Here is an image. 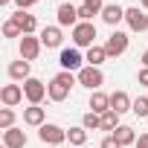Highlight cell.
<instances>
[{"mask_svg":"<svg viewBox=\"0 0 148 148\" xmlns=\"http://www.w3.org/2000/svg\"><path fill=\"white\" fill-rule=\"evenodd\" d=\"M73 84H79V79L73 76V73H67V70H61L58 76L47 84V99H52V102H64L67 96H70V90H73Z\"/></svg>","mask_w":148,"mask_h":148,"instance_id":"1","label":"cell"},{"mask_svg":"<svg viewBox=\"0 0 148 148\" xmlns=\"http://www.w3.org/2000/svg\"><path fill=\"white\" fill-rule=\"evenodd\" d=\"M70 32H73V44H76L79 49L82 47H87V49L96 47V23L93 21H82L79 26H73Z\"/></svg>","mask_w":148,"mask_h":148,"instance_id":"2","label":"cell"},{"mask_svg":"<svg viewBox=\"0 0 148 148\" xmlns=\"http://www.w3.org/2000/svg\"><path fill=\"white\" fill-rule=\"evenodd\" d=\"M76 79H79L82 87H87V90L93 93V90H99V87L105 84V73H102L99 67H90V64H87V67H82V70L76 73Z\"/></svg>","mask_w":148,"mask_h":148,"instance_id":"3","label":"cell"},{"mask_svg":"<svg viewBox=\"0 0 148 148\" xmlns=\"http://www.w3.org/2000/svg\"><path fill=\"white\" fill-rule=\"evenodd\" d=\"M128 44H131V38H128L125 32L113 29V32H110V38L105 41V49H108V58H119V55H125V52H128Z\"/></svg>","mask_w":148,"mask_h":148,"instance_id":"4","label":"cell"},{"mask_svg":"<svg viewBox=\"0 0 148 148\" xmlns=\"http://www.w3.org/2000/svg\"><path fill=\"white\" fill-rule=\"evenodd\" d=\"M38 136H41V142L44 145H61V142H67V131L61 128V125H52V122H47V125H41L38 128Z\"/></svg>","mask_w":148,"mask_h":148,"instance_id":"5","label":"cell"},{"mask_svg":"<svg viewBox=\"0 0 148 148\" xmlns=\"http://www.w3.org/2000/svg\"><path fill=\"white\" fill-rule=\"evenodd\" d=\"M23 96H26L29 105H41L47 99V84L41 79H26L23 82Z\"/></svg>","mask_w":148,"mask_h":148,"instance_id":"6","label":"cell"},{"mask_svg":"<svg viewBox=\"0 0 148 148\" xmlns=\"http://www.w3.org/2000/svg\"><path fill=\"white\" fill-rule=\"evenodd\" d=\"M84 58H82V52H79V47H70V49H61V55H58V64H61V70H67V73H79L84 64H82Z\"/></svg>","mask_w":148,"mask_h":148,"instance_id":"7","label":"cell"},{"mask_svg":"<svg viewBox=\"0 0 148 148\" xmlns=\"http://www.w3.org/2000/svg\"><path fill=\"white\" fill-rule=\"evenodd\" d=\"M41 47H44V44H41V35H23V38H21V58L32 64V61L41 55Z\"/></svg>","mask_w":148,"mask_h":148,"instance_id":"8","label":"cell"},{"mask_svg":"<svg viewBox=\"0 0 148 148\" xmlns=\"http://www.w3.org/2000/svg\"><path fill=\"white\" fill-rule=\"evenodd\" d=\"M125 23H128L131 32H145V29H148V15H145V9H139V6L125 9Z\"/></svg>","mask_w":148,"mask_h":148,"instance_id":"9","label":"cell"},{"mask_svg":"<svg viewBox=\"0 0 148 148\" xmlns=\"http://www.w3.org/2000/svg\"><path fill=\"white\" fill-rule=\"evenodd\" d=\"M55 18H58V26L64 29V26H79L82 21H79V6H73V3H61L58 9H55Z\"/></svg>","mask_w":148,"mask_h":148,"instance_id":"10","label":"cell"},{"mask_svg":"<svg viewBox=\"0 0 148 148\" xmlns=\"http://www.w3.org/2000/svg\"><path fill=\"white\" fill-rule=\"evenodd\" d=\"M23 99H26L23 96V84H3V90H0V102H3V108H15Z\"/></svg>","mask_w":148,"mask_h":148,"instance_id":"11","label":"cell"},{"mask_svg":"<svg viewBox=\"0 0 148 148\" xmlns=\"http://www.w3.org/2000/svg\"><path fill=\"white\" fill-rule=\"evenodd\" d=\"M61 41H64V32H61V26H44V29H41V44H44L47 49H55V47H61Z\"/></svg>","mask_w":148,"mask_h":148,"instance_id":"12","label":"cell"},{"mask_svg":"<svg viewBox=\"0 0 148 148\" xmlns=\"http://www.w3.org/2000/svg\"><path fill=\"white\" fill-rule=\"evenodd\" d=\"M26 131H21V128H9V131H3V148H26Z\"/></svg>","mask_w":148,"mask_h":148,"instance_id":"13","label":"cell"},{"mask_svg":"<svg viewBox=\"0 0 148 148\" xmlns=\"http://www.w3.org/2000/svg\"><path fill=\"white\" fill-rule=\"evenodd\" d=\"M6 73H9V79H15V82H26V79H32V64L21 58V61H12Z\"/></svg>","mask_w":148,"mask_h":148,"instance_id":"14","label":"cell"},{"mask_svg":"<svg viewBox=\"0 0 148 148\" xmlns=\"http://www.w3.org/2000/svg\"><path fill=\"white\" fill-rule=\"evenodd\" d=\"M131 108H134V99H131L125 90H116V93H110V110H116V113L122 116V113H128Z\"/></svg>","mask_w":148,"mask_h":148,"instance_id":"15","label":"cell"},{"mask_svg":"<svg viewBox=\"0 0 148 148\" xmlns=\"http://www.w3.org/2000/svg\"><path fill=\"white\" fill-rule=\"evenodd\" d=\"M44 119H47V113H44V108H41V105H29V108H23V125L41 128V125H47Z\"/></svg>","mask_w":148,"mask_h":148,"instance_id":"16","label":"cell"},{"mask_svg":"<svg viewBox=\"0 0 148 148\" xmlns=\"http://www.w3.org/2000/svg\"><path fill=\"white\" fill-rule=\"evenodd\" d=\"M102 21H105L108 26H116L119 21H125V9H122L119 3H105V9H102Z\"/></svg>","mask_w":148,"mask_h":148,"instance_id":"17","label":"cell"},{"mask_svg":"<svg viewBox=\"0 0 148 148\" xmlns=\"http://www.w3.org/2000/svg\"><path fill=\"white\" fill-rule=\"evenodd\" d=\"M9 18L21 23V29H23V35H35V29H38V21H35V15H29V12H23V9H18V12H15V15H9Z\"/></svg>","mask_w":148,"mask_h":148,"instance_id":"18","label":"cell"},{"mask_svg":"<svg viewBox=\"0 0 148 148\" xmlns=\"http://www.w3.org/2000/svg\"><path fill=\"white\" fill-rule=\"evenodd\" d=\"M87 108H90L93 113H99V116H102L105 110H110V96H108V93H102V90H93V93H90V105H87Z\"/></svg>","mask_w":148,"mask_h":148,"instance_id":"19","label":"cell"},{"mask_svg":"<svg viewBox=\"0 0 148 148\" xmlns=\"http://www.w3.org/2000/svg\"><path fill=\"white\" fill-rule=\"evenodd\" d=\"M113 136H116V142L125 148V145H136V134H134V128L131 125H119L116 131H113Z\"/></svg>","mask_w":148,"mask_h":148,"instance_id":"20","label":"cell"},{"mask_svg":"<svg viewBox=\"0 0 148 148\" xmlns=\"http://www.w3.org/2000/svg\"><path fill=\"white\" fill-rule=\"evenodd\" d=\"M87 128H70L67 131V142L70 145H76V148H84V142H87Z\"/></svg>","mask_w":148,"mask_h":148,"instance_id":"21","label":"cell"},{"mask_svg":"<svg viewBox=\"0 0 148 148\" xmlns=\"http://www.w3.org/2000/svg\"><path fill=\"white\" fill-rule=\"evenodd\" d=\"M105 58H108V49L96 44V47H90V49H87V58H84V61H87L90 67H99V64H105Z\"/></svg>","mask_w":148,"mask_h":148,"instance_id":"22","label":"cell"},{"mask_svg":"<svg viewBox=\"0 0 148 148\" xmlns=\"http://www.w3.org/2000/svg\"><path fill=\"white\" fill-rule=\"evenodd\" d=\"M3 38H23L21 23H18V21H12V18H6V21H3Z\"/></svg>","mask_w":148,"mask_h":148,"instance_id":"23","label":"cell"},{"mask_svg":"<svg viewBox=\"0 0 148 148\" xmlns=\"http://www.w3.org/2000/svg\"><path fill=\"white\" fill-rule=\"evenodd\" d=\"M116 128H119V113L116 110H105L102 113V131H110L113 134Z\"/></svg>","mask_w":148,"mask_h":148,"instance_id":"24","label":"cell"},{"mask_svg":"<svg viewBox=\"0 0 148 148\" xmlns=\"http://www.w3.org/2000/svg\"><path fill=\"white\" fill-rule=\"evenodd\" d=\"M82 128H87V131H102V116L93 113V110H87L84 119H82Z\"/></svg>","mask_w":148,"mask_h":148,"instance_id":"25","label":"cell"},{"mask_svg":"<svg viewBox=\"0 0 148 148\" xmlns=\"http://www.w3.org/2000/svg\"><path fill=\"white\" fill-rule=\"evenodd\" d=\"M131 110H134V116H139V119H148V96H136Z\"/></svg>","mask_w":148,"mask_h":148,"instance_id":"26","label":"cell"},{"mask_svg":"<svg viewBox=\"0 0 148 148\" xmlns=\"http://www.w3.org/2000/svg\"><path fill=\"white\" fill-rule=\"evenodd\" d=\"M9 128H15V110L3 108L0 110V131H9Z\"/></svg>","mask_w":148,"mask_h":148,"instance_id":"27","label":"cell"},{"mask_svg":"<svg viewBox=\"0 0 148 148\" xmlns=\"http://www.w3.org/2000/svg\"><path fill=\"white\" fill-rule=\"evenodd\" d=\"M93 15H96V12H93L87 3H82V6H79V21H93Z\"/></svg>","mask_w":148,"mask_h":148,"instance_id":"28","label":"cell"},{"mask_svg":"<svg viewBox=\"0 0 148 148\" xmlns=\"http://www.w3.org/2000/svg\"><path fill=\"white\" fill-rule=\"evenodd\" d=\"M99 148H122V145L116 142V136H113V134H108V136L99 142Z\"/></svg>","mask_w":148,"mask_h":148,"instance_id":"29","label":"cell"},{"mask_svg":"<svg viewBox=\"0 0 148 148\" xmlns=\"http://www.w3.org/2000/svg\"><path fill=\"white\" fill-rule=\"evenodd\" d=\"M35 3H41V0H15V6H18V9H23V12H26V9H32Z\"/></svg>","mask_w":148,"mask_h":148,"instance_id":"30","label":"cell"},{"mask_svg":"<svg viewBox=\"0 0 148 148\" xmlns=\"http://www.w3.org/2000/svg\"><path fill=\"white\" fill-rule=\"evenodd\" d=\"M84 3H87V6H90L96 15H102V9H105V3H102V0H84Z\"/></svg>","mask_w":148,"mask_h":148,"instance_id":"31","label":"cell"},{"mask_svg":"<svg viewBox=\"0 0 148 148\" xmlns=\"http://www.w3.org/2000/svg\"><path fill=\"white\" fill-rule=\"evenodd\" d=\"M134 148H148V134H139L136 136V145Z\"/></svg>","mask_w":148,"mask_h":148,"instance_id":"32","label":"cell"},{"mask_svg":"<svg viewBox=\"0 0 148 148\" xmlns=\"http://www.w3.org/2000/svg\"><path fill=\"white\" fill-rule=\"evenodd\" d=\"M136 79H139V84H145V87H148V67H142V70H139V76H136Z\"/></svg>","mask_w":148,"mask_h":148,"instance_id":"33","label":"cell"},{"mask_svg":"<svg viewBox=\"0 0 148 148\" xmlns=\"http://www.w3.org/2000/svg\"><path fill=\"white\" fill-rule=\"evenodd\" d=\"M139 61H142V67H148V49L142 52V58H139Z\"/></svg>","mask_w":148,"mask_h":148,"instance_id":"34","label":"cell"},{"mask_svg":"<svg viewBox=\"0 0 148 148\" xmlns=\"http://www.w3.org/2000/svg\"><path fill=\"white\" fill-rule=\"evenodd\" d=\"M139 9H145V12H148V0H139Z\"/></svg>","mask_w":148,"mask_h":148,"instance_id":"35","label":"cell"},{"mask_svg":"<svg viewBox=\"0 0 148 148\" xmlns=\"http://www.w3.org/2000/svg\"><path fill=\"white\" fill-rule=\"evenodd\" d=\"M9 3H12V0H0V6H9Z\"/></svg>","mask_w":148,"mask_h":148,"instance_id":"36","label":"cell"},{"mask_svg":"<svg viewBox=\"0 0 148 148\" xmlns=\"http://www.w3.org/2000/svg\"><path fill=\"white\" fill-rule=\"evenodd\" d=\"M44 148H55V145H44Z\"/></svg>","mask_w":148,"mask_h":148,"instance_id":"37","label":"cell"},{"mask_svg":"<svg viewBox=\"0 0 148 148\" xmlns=\"http://www.w3.org/2000/svg\"><path fill=\"white\" fill-rule=\"evenodd\" d=\"M70 148H76V145H70Z\"/></svg>","mask_w":148,"mask_h":148,"instance_id":"38","label":"cell"}]
</instances>
